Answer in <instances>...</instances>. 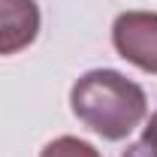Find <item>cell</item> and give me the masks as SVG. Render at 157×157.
I'll return each instance as SVG.
<instances>
[{
	"instance_id": "1",
	"label": "cell",
	"mask_w": 157,
	"mask_h": 157,
	"mask_svg": "<svg viewBox=\"0 0 157 157\" xmlns=\"http://www.w3.org/2000/svg\"><path fill=\"white\" fill-rule=\"evenodd\" d=\"M73 115L97 136L127 139L148 115L145 91L115 70H91L70 91Z\"/></svg>"
},
{
	"instance_id": "2",
	"label": "cell",
	"mask_w": 157,
	"mask_h": 157,
	"mask_svg": "<svg viewBox=\"0 0 157 157\" xmlns=\"http://www.w3.org/2000/svg\"><path fill=\"white\" fill-rule=\"evenodd\" d=\"M112 45L142 73L157 76V12H121L112 24Z\"/></svg>"
},
{
	"instance_id": "3",
	"label": "cell",
	"mask_w": 157,
	"mask_h": 157,
	"mask_svg": "<svg viewBox=\"0 0 157 157\" xmlns=\"http://www.w3.org/2000/svg\"><path fill=\"white\" fill-rule=\"evenodd\" d=\"M39 33L36 0H0V55L24 52Z\"/></svg>"
},
{
	"instance_id": "4",
	"label": "cell",
	"mask_w": 157,
	"mask_h": 157,
	"mask_svg": "<svg viewBox=\"0 0 157 157\" xmlns=\"http://www.w3.org/2000/svg\"><path fill=\"white\" fill-rule=\"evenodd\" d=\"M39 157H100V151L91 145V142H85V139H76V136H58L52 139Z\"/></svg>"
},
{
	"instance_id": "5",
	"label": "cell",
	"mask_w": 157,
	"mask_h": 157,
	"mask_svg": "<svg viewBox=\"0 0 157 157\" xmlns=\"http://www.w3.org/2000/svg\"><path fill=\"white\" fill-rule=\"evenodd\" d=\"M133 154L136 157H157V112L148 118V124L142 130V139H139V145L133 148Z\"/></svg>"
}]
</instances>
